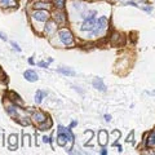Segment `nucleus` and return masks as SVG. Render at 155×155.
Returning <instances> with one entry per match:
<instances>
[{
  "instance_id": "6",
  "label": "nucleus",
  "mask_w": 155,
  "mask_h": 155,
  "mask_svg": "<svg viewBox=\"0 0 155 155\" xmlns=\"http://www.w3.org/2000/svg\"><path fill=\"white\" fill-rule=\"evenodd\" d=\"M32 120H34V123L40 124V123L44 122V120H47V116H45V114H43L41 111H34L32 113Z\"/></svg>"
},
{
  "instance_id": "24",
  "label": "nucleus",
  "mask_w": 155,
  "mask_h": 155,
  "mask_svg": "<svg viewBox=\"0 0 155 155\" xmlns=\"http://www.w3.org/2000/svg\"><path fill=\"white\" fill-rule=\"evenodd\" d=\"M0 38H2L3 40H7V36H4V34H2V32H0Z\"/></svg>"
},
{
  "instance_id": "14",
  "label": "nucleus",
  "mask_w": 155,
  "mask_h": 155,
  "mask_svg": "<svg viewBox=\"0 0 155 155\" xmlns=\"http://www.w3.org/2000/svg\"><path fill=\"white\" fill-rule=\"evenodd\" d=\"M57 71L61 72V74H64V75H69V76H74L75 75V71L72 69H69V67H60Z\"/></svg>"
},
{
  "instance_id": "7",
  "label": "nucleus",
  "mask_w": 155,
  "mask_h": 155,
  "mask_svg": "<svg viewBox=\"0 0 155 155\" xmlns=\"http://www.w3.org/2000/svg\"><path fill=\"white\" fill-rule=\"evenodd\" d=\"M92 84H93V87H94L96 89H98L101 92H105L106 91V85L104 84V81H102L101 78H94L93 81H92Z\"/></svg>"
},
{
  "instance_id": "17",
  "label": "nucleus",
  "mask_w": 155,
  "mask_h": 155,
  "mask_svg": "<svg viewBox=\"0 0 155 155\" xmlns=\"http://www.w3.org/2000/svg\"><path fill=\"white\" fill-rule=\"evenodd\" d=\"M146 146H147V147H155V133H150V134H149Z\"/></svg>"
},
{
  "instance_id": "11",
  "label": "nucleus",
  "mask_w": 155,
  "mask_h": 155,
  "mask_svg": "<svg viewBox=\"0 0 155 155\" xmlns=\"http://www.w3.org/2000/svg\"><path fill=\"white\" fill-rule=\"evenodd\" d=\"M56 30H57V23L56 22L49 21L47 23V26H45V34L47 35H52V34H54Z\"/></svg>"
},
{
  "instance_id": "18",
  "label": "nucleus",
  "mask_w": 155,
  "mask_h": 155,
  "mask_svg": "<svg viewBox=\"0 0 155 155\" xmlns=\"http://www.w3.org/2000/svg\"><path fill=\"white\" fill-rule=\"evenodd\" d=\"M34 8L35 9H48L49 8V5H48L47 3H40V2H38L34 4Z\"/></svg>"
},
{
  "instance_id": "3",
  "label": "nucleus",
  "mask_w": 155,
  "mask_h": 155,
  "mask_svg": "<svg viewBox=\"0 0 155 155\" xmlns=\"http://www.w3.org/2000/svg\"><path fill=\"white\" fill-rule=\"evenodd\" d=\"M32 19H36V21H40V22H45L49 19V14H48L47 9H38V11L32 14Z\"/></svg>"
},
{
  "instance_id": "9",
  "label": "nucleus",
  "mask_w": 155,
  "mask_h": 155,
  "mask_svg": "<svg viewBox=\"0 0 155 155\" xmlns=\"http://www.w3.org/2000/svg\"><path fill=\"white\" fill-rule=\"evenodd\" d=\"M53 17H54V21L57 23H65L66 22V16H65V13L64 12H61V11H56L54 14H53Z\"/></svg>"
},
{
  "instance_id": "1",
  "label": "nucleus",
  "mask_w": 155,
  "mask_h": 155,
  "mask_svg": "<svg viewBox=\"0 0 155 155\" xmlns=\"http://www.w3.org/2000/svg\"><path fill=\"white\" fill-rule=\"evenodd\" d=\"M106 26H107V18L106 17H101L96 21V25L93 27V30H92V35L96 36V35H100L101 32L105 31Z\"/></svg>"
},
{
  "instance_id": "2",
  "label": "nucleus",
  "mask_w": 155,
  "mask_h": 155,
  "mask_svg": "<svg viewBox=\"0 0 155 155\" xmlns=\"http://www.w3.org/2000/svg\"><path fill=\"white\" fill-rule=\"evenodd\" d=\"M58 36H60V40L64 43L65 45H71L72 41H74L71 31L67 30V28H62V30L58 31Z\"/></svg>"
},
{
  "instance_id": "21",
  "label": "nucleus",
  "mask_w": 155,
  "mask_h": 155,
  "mask_svg": "<svg viewBox=\"0 0 155 155\" xmlns=\"http://www.w3.org/2000/svg\"><path fill=\"white\" fill-rule=\"evenodd\" d=\"M38 65L40 66V67H48V64H45V62H39Z\"/></svg>"
},
{
  "instance_id": "4",
  "label": "nucleus",
  "mask_w": 155,
  "mask_h": 155,
  "mask_svg": "<svg viewBox=\"0 0 155 155\" xmlns=\"http://www.w3.org/2000/svg\"><path fill=\"white\" fill-rule=\"evenodd\" d=\"M124 36L120 35V34L118 32H114L113 36H111V44H113L114 47H119V45H124Z\"/></svg>"
},
{
  "instance_id": "13",
  "label": "nucleus",
  "mask_w": 155,
  "mask_h": 155,
  "mask_svg": "<svg viewBox=\"0 0 155 155\" xmlns=\"http://www.w3.org/2000/svg\"><path fill=\"white\" fill-rule=\"evenodd\" d=\"M9 97H11V100H12V102H14V104H17V105H23V101L21 100V97H19L17 93H14V92H11L9 93Z\"/></svg>"
},
{
  "instance_id": "5",
  "label": "nucleus",
  "mask_w": 155,
  "mask_h": 155,
  "mask_svg": "<svg viewBox=\"0 0 155 155\" xmlns=\"http://www.w3.org/2000/svg\"><path fill=\"white\" fill-rule=\"evenodd\" d=\"M107 140H109V133L106 129H101L98 132V143L101 146H105L107 143Z\"/></svg>"
},
{
  "instance_id": "15",
  "label": "nucleus",
  "mask_w": 155,
  "mask_h": 155,
  "mask_svg": "<svg viewBox=\"0 0 155 155\" xmlns=\"http://www.w3.org/2000/svg\"><path fill=\"white\" fill-rule=\"evenodd\" d=\"M45 96H47V92H44V91H38L36 94H35V102L36 104H40Z\"/></svg>"
},
{
  "instance_id": "19",
  "label": "nucleus",
  "mask_w": 155,
  "mask_h": 155,
  "mask_svg": "<svg viewBox=\"0 0 155 155\" xmlns=\"http://www.w3.org/2000/svg\"><path fill=\"white\" fill-rule=\"evenodd\" d=\"M133 141H134V132L132 130L130 134H128V137H127V140H125V142H127V143H133Z\"/></svg>"
},
{
  "instance_id": "10",
  "label": "nucleus",
  "mask_w": 155,
  "mask_h": 155,
  "mask_svg": "<svg viewBox=\"0 0 155 155\" xmlns=\"http://www.w3.org/2000/svg\"><path fill=\"white\" fill-rule=\"evenodd\" d=\"M23 76H25L26 80H28V81H36L39 79L38 74L35 71H32V70H26L25 72H23Z\"/></svg>"
},
{
  "instance_id": "8",
  "label": "nucleus",
  "mask_w": 155,
  "mask_h": 155,
  "mask_svg": "<svg viewBox=\"0 0 155 155\" xmlns=\"http://www.w3.org/2000/svg\"><path fill=\"white\" fill-rule=\"evenodd\" d=\"M17 0H0V7L3 8H17Z\"/></svg>"
},
{
  "instance_id": "20",
  "label": "nucleus",
  "mask_w": 155,
  "mask_h": 155,
  "mask_svg": "<svg viewBox=\"0 0 155 155\" xmlns=\"http://www.w3.org/2000/svg\"><path fill=\"white\" fill-rule=\"evenodd\" d=\"M54 4H56L57 8L62 9V8L65 7V0H54Z\"/></svg>"
},
{
  "instance_id": "23",
  "label": "nucleus",
  "mask_w": 155,
  "mask_h": 155,
  "mask_svg": "<svg viewBox=\"0 0 155 155\" xmlns=\"http://www.w3.org/2000/svg\"><path fill=\"white\" fill-rule=\"evenodd\" d=\"M105 120H106V122H110V120H111V116H110V115H105Z\"/></svg>"
},
{
  "instance_id": "16",
  "label": "nucleus",
  "mask_w": 155,
  "mask_h": 155,
  "mask_svg": "<svg viewBox=\"0 0 155 155\" xmlns=\"http://www.w3.org/2000/svg\"><path fill=\"white\" fill-rule=\"evenodd\" d=\"M51 127H52V120L51 119H48V123L44 120L43 123L39 124V129H40V130H47V129H49Z\"/></svg>"
},
{
  "instance_id": "22",
  "label": "nucleus",
  "mask_w": 155,
  "mask_h": 155,
  "mask_svg": "<svg viewBox=\"0 0 155 155\" xmlns=\"http://www.w3.org/2000/svg\"><path fill=\"white\" fill-rule=\"evenodd\" d=\"M43 141H44L45 143H48V142H51V140H49V137H47V136H44V137H43Z\"/></svg>"
},
{
  "instance_id": "12",
  "label": "nucleus",
  "mask_w": 155,
  "mask_h": 155,
  "mask_svg": "<svg viewBox=\"0 0 155 155\" xmlns=\"http://www.w3.org/2000/svg\"><path fill=\"white\" fill-rule=\"evenodd\" d=\"M9 149L13 150V149H17V142H18V137L17 134H11L9 136Z\"/></svg>"
}]
</instances>
